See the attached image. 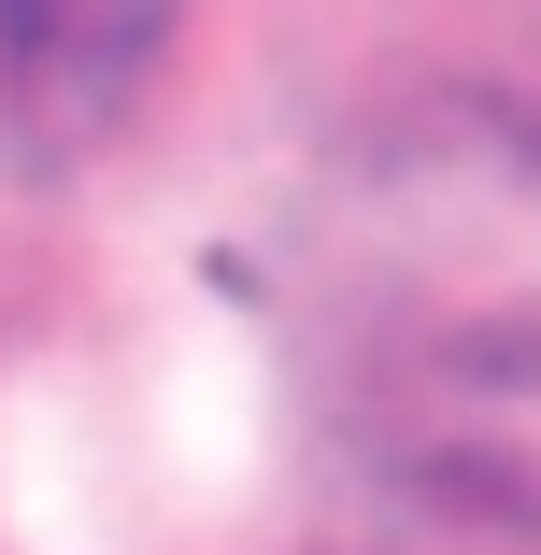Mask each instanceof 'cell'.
Segmentation results:
<instances>
[{
	"label": "cell",
	"mask_w": 541,
	"mask_h": 555,
	"mask_svg": "<svg viewBox=\"0 0 541 555\" xmlns=\"http://www.w3.org/2000/svg\"><path fill=\"white\" fill-rule=\"evenodd\" d=\"M299 555H541V115L385 100L285 229Z\"/></svg>",
	"instance_id": "6da1fadb"
},
{
	"label": "cell",
	"mask_w": 541,
	"mask_h": 555,
	"mask_svg": "<svg viewBox=\"0 0 541 555\" xmlns=\"http://www.w3.org/2000/svg\"><path fill=\"white\" fill-rule=\"evenodd\" d=\"M171 43V0H0V57H15V86L43 100V115L100 129L115 100L157 72Z\"/></svg>",
	"instance_id": "7a4b0ae2"
}]
</instances>
